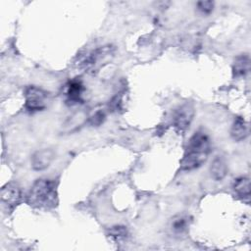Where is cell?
<instances>
[{
    "label": "cell",
    "mask_w": 251,
    "mask_h": 251,
    "mask_svg": "<svg viewBox=\"0 0 251 251\" xmlns=\"http://www.w3.org/2000/svg\"><path fill=\"white\" fill-rule=\"evenodd\" d=\"M210 153V139L203 131H196L189 139L185 154L180 161V170L192 171L201 167Z\"/></svg>",
    "instance_id": "obj_1"
},
{
    "label": "cell",
    "mask_w": 251,
    "mask_h": 251,
    "mask_svg": "<svg viewBox=\"0 0 251 251\" xmlns=\"http://www.w3.org/2000/svg\"><path fill=\"white\" fill-rule=\"evenodd\" d=\"M27 203L37 209H52L58 204L57 182L53 179L39 178L34 181L26 197Z\"/></svg>",
    "instance_id": "obj_2"
},
{
    "label": "cell",
    "mask_w": 251,
    "mask_h": 251,
    "mask_svg": "<svg viewBox=\"0 0 251 251\" xmlns=\"http://www.w3.org/2000/svg\"><path fill=\"white\" fill-rule=\"evenodd\" d=\"M48 93L37 86H27L25 89V107L30 112L42 111L46 108Z\"/></svg>",
    "instance_id": "obj_3"
},
{
    "label": "cell",
    "mask_w": 251,
    "mask_h": 251,
    "mask_svg": "<svg viewBox=\"0 0 251 251\" xmlns=\"http://www.w3.org/2000/svg\"><path fill=\"white\" fill-rule=\"evenodd\" d=\"M114 48L111 45H106V46H101L90 53H88L80 62L81 68L88 70V71H93L96 70L101 66L100 63H103L106 61L107 58L113 55Z\"/></svg>",
    "instance_id": "obj_4"
},
{
    "label": "cell",
    "mask_w": 251,
    "mask_h": 251,
    "mask_svg": "<svg viewBox=\"0 0 251 251\" xmlns=\"http://www.w3.org/2000/svg\"><path fill=\"white\" fill-rule=\"evenodd\" d=\"M194 117V107L191 103H184L179 106L173 117V123L178 131H184L190 126Z\"/></svg>",
    "instance_id": "obj_5"
},
{
    "label": "cell",
    "mask_w": 251,
    "mask_h": 251,
    "mask_svg": "<svg viewBox=\"0 0 251 251\" xmlns=\"http://www.w3.org/2000/svg\"><path fill=\"white\" fill-rule=\"evenodd\" d=\"M55 158V153L52 149L44 148L37 150L31 156L30 163L34 171H43L47 169Z\"/></svg>",
    "instance_id": "obj_6"
},
{
    "label": "cell",
    "mask_w": 251,
    "mask_h": 251,
    "mask_svg": "<svg viewBox=\"0 0 251 251\" xmlns=\"http://www.w3.org/2000/svg\"><path fill=\"white\" fill-rule=\"evenodd\" d=\"M1 201L8 208H14L22 201L21 189L14 183H7L1 189Z\"/></svg>",
    "instance_id": "obj_7"
},
{
    "label": "cell",
    "mask_w": 251,
    "mask_h": 251,
    "mask_svg": "<svg viewBox=\"0 0 251 251\" xmlns=\"http://www.w3.org/2000/svg\"><path fill=\"white\" fill-rule=\"evenodd\" d=\"M211 176L215 180H223L227 174V164L223 156H216L210 166Z\"/></svg>",
    "instance_id": "obj_8"
},
{
    "label": "cell",
    "mask_w": 251,
    "mask_h": 251,
    "mask_svg": "<svg viewBox=\"0 0 251 251\" xmlns=\"http://www.w3.org/2000/svg\"><path fill=\"white\" fill-rule=\"evenodd\" d=\"M248 135V126L242 117H236L230 128V136L234 141H242Z\"/></svg>",
    "instance_id": "obj_9"
},
{
    "label": "cell",
    "mask_w": 251,
    "mask_h": 251,
    "mask_svg": "<svg viewBox=\"0 0 251 251\" xmlns=\"http://www.w3.org/2000/svg\"><path fill=\"white\" fill-rule=\"evenodd\" d=\"M84 90L83 84L79 80H72L67 86V101L70 104H76L81 101V95Z\"/></svg>",
    "instance_id": "obj_10"
},
{
    "label": "cell",
    "mask_w": 251,
    "mask_h": 251,
    "mask_svg": "<svg viewBox=\"0 0 251 251\" xmlns=\"http://www.w3.org/2000/svg\"><path fill=\"white\" fill-rule=\"evenodd\" d=\"M250 70V59L247 54L237 56L233 62L232 74L234 77H241L248 74Z\"/></svg>",
    "instance_id": "obj_11"
},
{
    "label": "cell",
    "mask_w": 251,
    "mask_h": 251,
    "mask_svg": "<svg viewBox=\"0 0 251 251\" xmlns=\"http://www.w3.org/2000/svg\"><path fill=\"white\" fill-rule=\"evenodd\" d=\"M189 226L188 217L185 215L175 216L170 223V229L176 235H181L185 233Z\"/></svg>",
    "instance_id": "obj_12"
},
{
    "label": "cell",
    "mask_w": 251,
    "mask_h": 251,
    "mask_svg": "<svg viewBox=\"0 0 251 251\" xmlns=\"http://www.w3.org/2000/svg\"><path fill=\"white\" fill-rule=\"evenodd\" d=\"M233 190L240 197L250 195V179L247 176H239L233 181Z\"/></svg>",
    "instance_id": "obj_13"
},
{
    "label": "cell",
    "mask_w": 251,
    "mask_h": 251,
    "mask_svg": "<svg viewBox=\"0 0 251 251\" xmlns=\"http://www.w3.org/2000/svg\"><path fill=\"white\" fill-rule=\"evenodd\" d=\"M109 235L115 240L124 239L127 235V229L124 226H114L109 229Z\"/></svg>",
    "instance_id": "obj_14"
},
{
    "label": "cell",
    "mask_w": 251,
    "mask_h": 251,
    "mask_svg": "<svg viewBox=\"0 0 251 251\" xmlns=\"http://www.w3.org/2000/svg\"><path fill=\"white\" fill-rule=\"evenodd\" d=\"M214 2L213 1H199L197 2L196 6L199 12H201L204 15H209L214 10Z\"/></svg>",
    "instance_id": "obj_15"
},
{
    "label": "cell",
    "mask_w": 251,
    "mask_h": 251,
    "mask_svg": "<svg viewBox=\"0 0 251 251\" xmlns=\"http://www.w3.org/2000/svg\"><path fill=\"white\" fill-rule=\"evenodd\" d=\"M105 120V113L103 111H97L90 119L89 123L91 126H100Z\"/></svg>",
    "instance_id": "obj_16"
}]
</instances>
